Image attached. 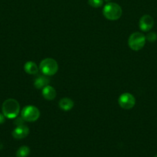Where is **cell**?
<instances>
[{"label":"cell","mask_w":157,"mask_h":157,"mask_svg":"<svg viewBox=\"0 0 157 157\" xmlns=\"http://www.w3.org/2000/svg\"><path fill=\"white\" fill-rule=\"evenodd\" d=\"M24 70L29 75H36L38 71V67L35 63L32 61H28L25 64Z\"/></svg>","instance_id":"cell-12"},{"label":"cell","mask_w":157,"mask_h":157,"mask_svg":"<svg viewBox=\"0 0 157 157\" xmlns=\"http://www.w3.org/2000/svg\"><path fill=\"white\" fill-rule=\"evenodd\" d=\"M49 83L50 80L49 78L45 76H39L34 81V86L37 89H43L45 87L49 85Z\"/></svg>","instance_id":"cell-10"},{"label":"cell","mask_w":157,"mask_h":157,"mask_svg":"<svg viewBox=\"0 0 157 157\" xmlns=\"http://www.w3.org/2000/svg\"><path fill=\"white\" fill-rule=\"evenodd\" d=\"M103 13L106 18L111 21H115L121 17L123 10L119 5L114 2H108L103 8Z\"/></svg>","instance_id":"cell-2"},{"label":"cell","mask_w":157,"mask_h":157,"mask_svg":"<svg viewBox=\"0 0 157 157\" xmlns=\"http://www.w3.org/2000/svg\"><path fill=\"white\" fill-rule=\"evenodd\" d=\"M146 39L149 42H155L157 40V35L155 32H149L146 37Z\"/></svg>","instance_id":"cell-15"},{"label":"cell","mask_w":157,"mask_h":157,"mask_svg":"<svg viewBox=\"0 0 157 157\" xmlns=\"http://www.w3.org/2000/svg\"><path fill=\"white\" fill-rule=\"evenodd\" d=\"M42 94L43 98L46 100H48V101H52V100L55 99V97H56V91H55V90L49 85L46 86V87H45L42 89Z\"/></svg>","instance_id":"cell-9"},{"label":"cell","mask_w":157,"mask_h":157,"mask_svg":"<svg viewBox=\"0 0 157 157\" xmlns=\"http://www.w3.org/2000/svg\"><path fill=\"white\" fill-rule=\"evenodd\" d=\"M146 36L140 32H134L129 36L128 44L129 48L133 51H139L146 44Z\"/></svg>","instance_id":"cell-4"},{"label":"cell","mask_w":157,"mask_h":157,"mask_svg":"<svg viewBox=\"0 0 157 157\" xmlns=\"http://www.w3.org/2000/svg\"><path fill=\"white\" fill-rule=\"evenodd\" d=\"M58 106L64 111H69L73 107L74 102L69 98H64L60 100L59 103H58Z\"/></svg>","instance_id":"cell-11"},{"label":"cell","mask_w":157,"mask_h":157,"mask_svg":"<svg viewBox=\"0 0 157 157\" xmlns=\"http://www.w3.org/2000/svg\"><path fill=\"white\" fill-rule=\"evenodd\" d=\"M120 107L125 110H130L135 106V99L132 94L129 93H124L121 94L118 100Z\"/></svg>","instance_id":"cell-6"},{"label":"cell","mask_w":157,"mask_h":157,"mask_svg":"<svg viewBox=\"0 0 157 157\" xmlns=\"http://www.w3.org/2000/svg\"><path fill=\"white\" fill-rule=\"evenodd\" d=\"M154 157H157V154H156V155H155V156H154Z\"/></svg>","instance_id":"cell-18"},{"label":"cell","mask_w":157,"mask_h":157,"mask_svg":"<svg viewBox=\"0 0 157 157\" xmlns=\"http://www.w3.org/2000/svg\"><path fill=\"white\" fill-rule=\"evenodd\" d=\"M105 1H106V2H110L111 0H105Z\"/></svg>","instance_id":"cell-17"},{"label":"cell","mask_w":157,"mask_h":157,"mask_svg":"<svg viewBox=\"0 0 157 157\" xmlns=\"http://www.w3.org/2000/svg\"><path fill=\"white\" fill-rule=\"evenodd\" d=\"M89 4L93 8H99L103 6V0H88Z\"/></svg>","instance_id":"cell-14"},{"label":"cell","mask_w":157,"mask_h":157,"mask_svg":"<svg viewBox=\"0 0 157 157\" xmlns=\"http://www.w3.org/2000/svg\"><path fill=\"white\" fill-rule=\"evenodd\" d=\"M30 153V149L26 146H22L16 152L17 157H27Z\"/></svg>","instance_id":"cell-13"},{"label":"cell","mask_w":157,"mask_h":157,"mask_svg":"<svg viewBox=\"0 0 157 157\" xmlns=\"http://www.w3.org/2000/svg\"><path fill=\"white\" fill-rule=\"evenodd\" d=\"M58 66L56 61L52 58H45L40 62L39 70L42 73L47 76H52L58 71Z\"/></svg>","instance_id":"cell-3"},{"label":"cell","mask_w":157,"mask_h":157,"mask_svg":"<svg viewBox=\"0 0 157 157\" xmlns=\"http://www.w3.org/2000/svg\"><path fill=\"white\" fill-rule=\"evenodd\" d=\"M21 116L25 121L35 122L39 118L40 111L35 106H26L22 110Z\"/></svg>","instance_id":"cell-5"},{"label":"cell","mask_w":157,"mask_h":157,"mask_svg":"<svg viewBox=\"0 0 157 157\" xmlns=\"http://www.w3.org/2000/svg\"><path fill=\"white\" fill-rule=\"evenodd\" d=\"M154 25V20L151 15H144L141 17L139 20V26L140 29L143 32H149V30L152 29Z\"/></svg>","instance_id":"cell-7"},{"label":"cell","mask_w":157,"mask_h":157,"mask_svg":"<svg viewBox=\"0 0 157 157\" xmlns=\"http://www.w3.org/2000/svg\"><path fill=\"white\" fill-rule=\"evenodd\" d=\"M5 121H6V117L4 116V114H3V113H0V124H4Z\"/></svg>","instance_id":"cell-16"},{"label":"cell","mask_w":157,"mask_h":157,"mask_svg":"<svg viewBox=\"0 0 157 157\" xmlns=\"http://www.w3.org/2000/svg\"><path fill=\"white\" fill-rule=\"evenodd\" d=\"M29 129L27 126L22 124V125L17 126L12 131V136L16 140H22L26 138L29 135Z\"/></svg>","instance_id":"cell-8"},{"label":"cell","mask_w":157,"mask_h":157,"mask_svg":"<svg viewBox=\"0 0 157 157\" xmlns=\"http://www.w3.org/2000/svg\"><path fill=\"white\" fill-rule=\"evenodd\" d=\"M2 113L9 119H14L18 117L20 110V106L18 101L15 99H7L3 102L2 106Z\"/></svg>","instance_id":"cell-1"}]
</instances>
